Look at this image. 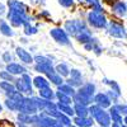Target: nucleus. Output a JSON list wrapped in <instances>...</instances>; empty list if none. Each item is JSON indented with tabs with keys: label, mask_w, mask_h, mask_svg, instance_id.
Masks as SVG:
<instances>
[{
	"label": "nucleus",
	"mask_w": 127,
	"mask_h": 127,
	"mask_svg": "<svg viewBox=\"0 0 127 127\" xmlns=\"http://www.w3.org/2000/svg\"><path fill=\"white\" fill-rule=\"evenodd\" d=\"M112 6V12L114 14H117L118 17H125L127 14V5L126 3L121 1V0H118V1H116L114 4L111 5Z\"/></svg>",
	"instance_id": "17"
},
{
	"label": "nucleus",
	"mask_w": 127,
	"mask_h": 127,
	"mask_svg": "<svg viewBox=\"0 0 127 127\" xmlns=\"http://www.w3.org/2000/svg\"><path fill=\"white\" fill-rule=\"evenodd\" d=\"M47 116L52 118H57L61 114V112L57 109V103L54 102V100H47V104H46V108L43 111Z\"/></svg>",
	"instance_id": "14"
},
{
	"label": "nucleus",
	"mask_w": 127,
	"mask_h": 127,
	"mask_svg": "<svg viewBox=\"0 0 127 127\" xmlns=\"http://www.w3.org/2000/svg\"><path fill=\"white\" fill-rule=\"evenodd\" d=\"M4 112V105H3V103L1 102H0V114H1Z\"/></svg>",
	"instance_id": "49"
},
{
	"label": "nucleus",
	"mask_w": 127,
	"mask_h": 127,
	"mask_svg": "<svg viewBox=\"0 0 127 127\" xmlns=\"http://www.w3.org/2000/svg\"><path fill=\"white\" fill-rule=\"evenodd\" d=\"M38 97L43 98L46 100H55V92L51 89V87L45 88V89H39L38 90Z\"/></svg>",
	"instance_id": "24"
},
{
	"label": "nucleus",
	"mask_w": 127,
	"mask_h": 127,
	"mask_svg": "<svg viewBox=\"0 0 127 127\" xmlns=\"http://www.w3.org/2000/svg\"><path fill=\"white\" fill-rule=\"evenodd\" d=\"M92 127H94V126H92Z\"/></svg>",
	"instance_id": "54"
},
{
	"label": "nucleus",
	"mask_w": 127,
	"mask_h": 127,
	"mask_svg": "<svg viewBox=\"0 0 127 127\" xmlns=\"http://www.w3.org/2000/svg\"><path fill=\"white\" fill-rule=\"evenodd\" d=\"M72 103H76V104H83V105H87L89 107L90 104H93V98L89 97V95L84 94L79 90H76V93L74 94L72 97Z\"/></svg>",
	"instance_id": "11"
},
{
	"label": "nucleus",
	"mask_w": 127,
	"mask_h": 127,
	"mask_svg": "<svg viewBox=\"0 0 127 127\" xmlns=\"http://www.w3.org/2000/svg\"><path fill=\"white\" fill-rule=\"evenodd\" d=\"M57 120V122L59 123H61L64 127H69V126H71L72 125V118L71 117H69V116H66V114H60L59 117L56 118Z\"/></svg>",
	"instance_id": "32"
},
{
	"label": "nucleus",
	"mask_w": 127,
	"mask_h": 127,
	"mask_svg": "<svg viewBox=\"0 0 127 127\" xmlns=\"http://www.w3.org/2000/svg\"><path fill=\"white\" fill-rule=\"evenodd\" d=\"M19 113H24L28 116H33L38 113V109L36 107V103L32 97H24L19 103V108H18Z\"/></svg>",
	"instance_id": "4"
},
{
	"label": "nucleus",
	"mask_w": 127,
	"mask_h": 127,
	"mask_svg": "<svg viewBox=\"0 0 127 127\" xmlns=\"http://www.w3.org/2000/svg\"><path fill=\"white\" fill-rule=\"evenodd\" d=\"M23 27H24V33L27 36H33V34H36L38 32V28L36 26H32L31 23H26Z\"/></svg>",
	"instance_id": "34"
},
{
	"label": "nucleus",
	"mask_w": 127,
	"mask_h": 127,
	"mask_svg": "<svg viewBox=\"0 0 127 127\" xmlns=\"http://www.w3.org/2000/svg\"><path fill=\"white\" fill-rule=\"evenodd\" d=\"M123 125H126V126H127V114H126V116H123Z\"/></svg>",
	"instance_id": "51"
},
{
	"label": "nucleus",
	"mask_w": 127,
	"mask_h": 127,
	"mask_svg": "<svg viewBox=\"0 0 127 127\" xmlns=\"http://www.w3.org/2000/svg\"><path fill=\"white\" fill-rule=\"evenodd\" d=\"M69 76H71L70 79L78 81L79 84H81V85H83V75H81V71H79V70H76V69H71Z\"/></svg>",
	"instance_id": "33"
},
{
	"label": "nucleus",
	"mask_w": 127,
	"mask_h": 127,
	"mask_svg": "<svg viewBox=\"0 0 127 127\" xmlns=\"http://www.w3.org/2000/svg\"><path fill=\"white\" fill-rule=\"evenodd\" d=\"M17 127H32V126L27 125V123H19V122H17Z\"/></svg>",
	"instance_id": "45"
},
{
	"label": "nucleus",
	"mask_w": 127,
	"mask_h": 127,
	"mask_svg": "<svg viewBox=\"0 0 127 127\" xmlns=\"http://www.w3.org/2000/svg\"><path fill=\"white\" fill-rule=\"evenodd\" d=\"M108 113H109V117H111V121L114 122V123H120V125H123V116L116 109L113 105L108 108Z\"/></svg>",
	"instance_id": "19"
},
{
	"label": "nucleus",
	"mask_w": 127,
	"mask_h": 127,
	"mask_svg": "<svg viewBox=\"0 0 127 127\" xmlns=\"http://www.w3.org/2000/svg\"><path fill=\"white\" fill-rule=\"evenodd\" d=\"M0 79L4 80V81H14L15 80L14 75H12V74H10L9 71H6V70L0 71Z\"/></svg>",
	"instance_id": "36"
},
{
	"label": "nucleus",
	"mask_w": 127,
	"mask_h": 127,
	"mask_svg": "<svg viewBox=\"0 0 127 127\" xmlns=\"http://www.w3.org/2000/svg\"><path fill=\"white\" fill-rule=\"evenodd\" d=\"M88 19V23L93 27V28H97V29H102L105 28L108 24V20L105 18L103 12H95V10H90L87 15Z\"/></svg>",
	"instance_id": "3"
},
{
	"label": "nucleus",
	"mask_w": 127,
	"mask_h": 127,
	"mask_svg": "<svg viewBox=\"0 0 127 127\" xmlns=\"http://www.w3.org/2000/svg\"><path fill=\"white\" fill-rule=\"evenodd\" d=\"M8 20L10 22L13 27H22L24 26L26 23H32V20L33 18L29 17L28 14L27 15H23V14H19V13H15V12H12V10H9L8 12Z\"/></svg>",
	"instance_id": "5"
},
{
	"label": "nucleus",
	"mask_w": 127,
	"mask_h": 127,
	"mask_svg": "<svg viewBox=\"0 0 127 127\" xmlns=\"http://www.w3.org/2000/svg\"><path fill=\"white\" fill-rule=\"evenodd\" d=\"M0 127H17V126L10 123V121L8 120H0Z\"/></svg>",
	"instance_id": "41"
},
{
	"label": "nucleus",
	"mask_w": 127,
	"mask_h": 127,
	"mask_svg": "<svg viewBox=\"0 0 127 127\" xmlns=\"http://www.w3.org/2000/svg\"><path fill=\"white\" fill-rule=\"evenodd\" d=\"M3 60H4L6 64H9V62H12V60H13V56L10 55V52H5V54L3 55Z\"/></svg>",
	"instance_id": "42"
},
{
	"label": "nucleus",
	"mask_w": 127,
	"mask_h": 127,
	"mask_svg": "<svg viewBox=\"0 0 127 127\" xmlns=\"http://www.w3.org/2000/svg\"><path fill=\"white\" fill-rule=\"evenodd\" d=\"M69 127H78V126H75V125L72 123V125H71V126H69Z\"/></svg>",
	"instance_id": "52"
},
{
	"label": "nucleus",
	"mask_w": 127,
	"mask_h": 127,
	"mask_svg": "<svg viewBox=\"0 0 127 127\" xmlns=\"http://www.w3.org/2000/svg\"><path fill=\"white\" fill-rule=\"evenodd\" d=\"M104 3H107V4H109V5H112V4H114L116 1H118V0H103Z\"/></svg>",
	"instance_id": "46"
},
{
	"label": "nucleus",
	"mask_w": 127,
	"mask_h": 127,
	"mask_svg": "<svg viewBox=\"0 0 127 127\" xmlns=\"http://www.w3.org/2000/svg\"><path fill=\"white\" fill-rule=\"evenodd\" d=\"M6 71H9L12 75L14 76H20V75H23V74L27 72V69L22 65V64H18V62H9L6 64Z\"/></svg>",
	"instance_id": "12"
},
{
	"label": "nucleus",
	"mask_w": 127,
	"mask_h": 127,
	"mask_svg": "<svg viewBox=\"0 0 127 127\" xmlns=\"http://www.w3.org/2000/svg\"><path fill=\"white\" fill-rule=\"evenodd\" d=\"M15 54H17L18 59L20 60V62L24 64V65H31V64L33 62V56H32L27 50H24L22 47H17Z\"/></svg>",
	"instance_id": "13"
},
{
	"label": "nucleus",
	"mask_w": 127,
	"mask_h": 127,
	"mask_svg": "<svg viewBox=\"0 0 127 127\" xmlns=\"http://www.w3.org/2000/svg\"><path fill=\"white\" fill-rule=\"evenodd\" d=\"M55 99L57 100V103H64V104H72V98L69 95L64 94L59 90L55 92Z\"/></svg>",
	"instance_id": "29"
},
{
	"label": "nucleus",
	"mask_w": 127,
	"mask_h": 127,
	"mask_svg": "<svg viewBox=\"0 0 127 127\" xmlns=\"http://www.w3.org/2000/svg\"><path fill=\"white\" fill-rule=\"evenodd\" d=\"M59 4L64 8H71L74 5V0H59Z\"/></svg>",
	"instance_id": "39"
},
{
	"label": "nucleus",
	"mask_w": 127,
	"mask_h": 127,
	"mask_svg": "<svg viewBox=\"0 0 127 127\" xmlns=\"http://www.w3.org/2000/svg\"><path fill=\"white\" fill-rule=\"evenodd\" d=\"M72 123L78 127H92L94 125V120L88 116V117H72Z\"/></svg>",
	"instance_id": "15"
},
{
	"label": "nucleus",
	"mask_w": 127,
	"mask_h": 127,
	"mask_svg": "<svg viewBox=\"0 0 127 127\" xmlns=\"http://www.w3.org/2000/svg\"><path fill=\"white\" fill-rule=\"evenodd\" d=\"M50 34L51 37L54 38L59 45L61 46H69L70 45V38H69V34L66 33V31L64 29V28H52L50 31Z\"/></svg>",
	"instance_id": "7"
},
{
	"label": "nucleus",
	"mask_w": 127,
	"mask_h": 127,
	"mask_svg": "<svg viewBox=\"0 0 127 127\" xmlns=\"http://www.w3.org/2000/svg\"><path fill=\"white\" fill-rule=\"evenodd\" d=\"M57 90L59 92H61V93H64V94H66V95H69V97H74V94L76 93V89L75 88H72L71 85H69V84H66V83H62L61 85H59L57 87Z\"/></svg>",
	"instance_id": "27"
},
{
	"label": "nucleus",
	"mask_w": 127,
	"mask_h": 127,
	"mask_svg": "<svg viewBox=\"0 0 127 127\" xmlns=\"http://www.w3.org/2000/svg\"><path fill=\"white\" fill-rule=\"evenodd\" d=\"M32 84H33V87H34L36 89H38V90L50 87L48 79H47L46 76H43V75H38V76L33 78V79H32Z\"/></svg>",
	"instance_id": "16"
},
{
	"label": "nucleus",
	"mask_w": 127,
	"mask_h": 127,
	"mask_svg": "<svg viewBox=\"0 0 127 127\" xmlns=\"http://www.w3.org/2000/svg\"><path fill=\"white\" fill-rule=\"evenodd\" d=\"M8 6H9V10H12V12L23 14V15L28 14L27 5L24 3H22L20 0H8Z\"/></svg>",
	"instance_id": "10"
},
{
	"label": "nucleus",
	"mask_w": 127,
	"mask_h": 127,
	"mask_svg": "<svg viewBox=\"0 0 127 127\" xmlns=\"http://www.w3.org/2000/svg\"><path fill=\"white\" fill-rule=\"evenodd\" d=\"M14 88L17 92L22 93L26 97H32L33 95V84H32V78L29 74H23L20 78L14 80Z\"/></svg>",
	"instance_id": "2"
},
{
	"label": "nucleus",
	"mask_w": 127,
	"mask_h": 127,
	"mask_svg": "<svg viewBox=\"0 0 127 127\" xmlns=\"http://www.w3.org/2000/svg\"><path fill=\"white\" fill-rule=\"evenodd\" d=\"M52 127H64V126H62L61 123H59V122H57V120H56V123H55L54 126H52Z\"/></svg>",
	"instance_id": "50"
},
{
	"label": "nucleus",
	"mask_w": 127,
	"mask_h": 127,
	"mask_svg": "<svg viewBox=\"0 0 127 127\" xmlns=\"http://www.w3.org/2000/svg\"><path fill=\"white\" fill-rule=\"evenodd\" d=\"M19 103L18 100L13 99V98H5L4 100V108L8 109L9 112H18V108H19Z\"/></svg>",
	"instance_id": "23"
},
{
	"label": "nucleus",
	"mask_w": 127,
	"mask_h": 127,
	"mask_svg": "<svg viewBox=\"0 0 127 127\" xmlns=\"http://www.w3.org/2000/svg\"><path fill=\"white\" fill-rule=\"evenodd\" d=\"M88 5H90L92 6V9H94V8H97V6H100V1L99 0H84Z\"/></svg>",
	"instance_id": "40"
},
{
	"label": "nucleus",
	"mask_w": 127,
	"mask_h": 127,
	"mask_svg": "<svg viewBox=\"0 0 127 127\" xmlns=\"http://www.w3.org/2000/svg\"><path fill=\"white\" fill-rule=\"evenodd\" d=\"M33 62H36V64H52V61H51L48 57L41 56V55L34 56V57H33Z\"/></svg>",
	"instance_id": "37"
},
{
	"label": "nucleus",
	"mask_w": 127,
	"mask_h": 127,
	"mask_svg": "<svg viewBox=\"0 0 127 127\" xmlns=\"http://www.w3.org/2000/svg\"><path fill=\"white\" fill-rule=\"evenodd\" d=\"M109 127H122V125H120V123H114V122H112V125H111Z\"/></svg>",
	"instance_id": "48"
},
{
	"label": "nucleus",
	"mask_w": 127,
	"mask_h": 127,
	"mask_svg": "<svg viewBox=\"0 0 127 127\" xmlns=\"http://www.w3.org/2000/svg\"><path fill=\"white\" fill-rule=\"evenodd\" d=\"M0 33L6 36V37H13L14 36V32H13V28L10 27L4 19H0Z\"/></svg>",
	"instance_id": "25"
},
{
	"label": "nucleus",
	"mask_w": 127,
	"mask_h": 127,
	"mask_svg": "<svg viewBox=\"0 0 127 127\" xmlns=\"http://www.w3.org/2000/svg\"><path fill=\"white\" fill-rule=\"evenodd\" d=\"M98 127H99V126H98Z\"/></svg>",
	"instance_id": "55"
},
{
	"label": "nucleus",
	"mask_w": 127,
	"mask_h": 127,
	"mask_svg": "<svg viewBox=\"0 0 127 127\" xmlns=\"http://www.w3.org/2000/svg\"><path fill=\"white\" fill-rule=\"evenodd\" d=\"M46 78L48 79V81H50V84H54V85H56V87H59V85H61L62 83H65L64 81V79L59 75V74L55 71V69L52 70V71H50L47 75H46Z\"/></svg>",
	"instance_id": "20"
},
{
	"label": "nucleus",
	"mask_w": 127,
	"mask_h": 127,
	"mask_svg": "<svg viewBox=\"0 0 127 127\" xmlns=\"http://www.w3.org/2000/svg\"><path fill=\"white\" fill-rule=\"evenodd\" d=\"M55 67L52 66V64H36L34 65V70L39 74H43V75H47L50 71H52Z\"/></svg>",
	"instance_id": "26"
},
{
	"label": "nucleus",
	"mask_w": 127,
	"mask_h": 127,
	"mask_svg": "<svg viewBox=\"0 0 127 127\" xmlns=\"http://www.w3.org/2000/svg\"><path fill=\"white\" fill-rule=\"evenodd\" d=\"M93 103L97 104L98 107L103 108V109H108L112 105V100L109 99V97L107 95V93H95L93 97Z\"/></svg>",
	"instance_id": "8"
},
{
	"label": "nucleus",
	"mask_w": 127,
	"mask_h": 127,
	"mask_svg": "<svg viewBox=\"0 0 127 127\" xmlns=\"http://www.w3.org/2000/svg\"><path fill=\"white\" fill-rule=\"evenodd\" d=\"M17 122L29 125V123H31V116L24 114V113H19V112H18V113H17Z\"/></svg>",
	"instance_id": "35"
},
{
	"label": "nucleus",
	"mask_w": 127,
	"mask_h": 127,
	"mask_svg": "<svg viewBox=\"0 0 127 127\" xmlns=\"http://www.w3.org/2000/svg\"><path fill=\"white\" fill-rule=\"evenodd\" d=\"M88 28L87 24L83 22V20H79V19H72V20H67L65 23V29L67 34H71L72 37H75L79 32H81L83 29Z\"/></svg>",
	"instance_id": "6"
},
{
	"label": "nucleus",
	"mask_w": 127,
	"mask_h": 127,
	"mask_svg": "<svg viewBox=\"0 0 127 127\" xmlns=\"http://www.w3.org/2000/svg\"><path fill=\"white\" fill-rule=\"evenodd\" d=\"M57 103V102H56ZM57 109L62 113V114H66L69 117H75V113H74V108H72V104H64V103H57Z\"/></svg>",
	"instance_id": "22"
},
{
	"label": "nucleus",
	"mask_w": 127,
	"mask_h": 127,
	"mask_svg": "<svg viewBox=\"0 0 127 127\" xmlns=\"http://www.w3.org/2000/svg\"><path fill=\"white\" fill-rule=\"evenodd\" d=\"M72 108H74L75 117H88V116H89V109H88L87 105L72 103Z\"/></svg>",
	"instance_id": "18"
},
{
	"label": "nucleus",
	"mask_w": 127,
	"mask_h": 127,
	"mask_svg": "<svg viewBox=\"0 0 127 127\" xmlns=\"http://www.w3.org/2000/svg\"><path fill=\"white\" fill-rule=\"evenodd\" d=\"M32 3H34V4H43L45 0H32Z\"/></svg>",
	"instance_id": "47"
},
{
	"label": "nucleus",
	"mask_w": 127,
	"mask_h": 127,
	"mask_svg": "<svg viewBox=\"0 0 127 127\" xmlns=\"http://www.w3.org/2000/svg\"><path fill=\"white\" fill-rule=\"evenodd\" d=\"M122 127H127V126H126V125H122Z\"/></svg>",
	"instance_id": "53"
},
{
	"label": "nucleus",
	"mask_w": 127,
	"mask_h": 127,
	"mask_svg": "<svg viewBox=\"0 0 127 127\" xmlns=\"http://www.w3.org/2000/svg\"><path fill=\"white\" fill-rule=\"evenodd\" d=\"M113 107L117 109L122 116H126L127 114V104H121V103H116V104H112Z\"/></svg>",
	"instance_id": "38"
},
{
	"label": "nucleus",
	"mask_w": 127,
	"mask_h": 127,
	"mask_svg": "<svg viewBox=\"0 0 127 127\" xmlns=\"http://www.w3.org/2000/svg\"><path fill=\"white\" fill-rule=\"evenodd\" d=\"M88 109H89V116L94 120V123H97L99 127H109L112 125L109 113L107 109H103L94 103L89 105Z\"/></svg>",
	"instance_id": "1"
},
{
	"label": "nucleus",
	"mask_w": 127,
	"mask_h": 127,
	"mask_svg": "<svg viewBox=\"0 0 127 127\" xmlns=\"http://www.w3.org/2000/svg\"><path fill=\"white\" fill-rule=\"evenodd\" d=\"M5 13V5L4 4H0V17Z\"/></svg>",
	"instance_id": "44"
},
{
	"label": "nucleus",
	"mask_w": 127,
	"mask_h": 127,
	"mask_svg": "<svg viewBox=\"0 0 127 127\" xmlns=\"http://www.w3.org/2000/svg\"><path fill=\"white\" fill-rule=\"evenodd\" d=\"M39 17L41 18H45V17H50V13L46 12V10H42V12L39 13Z\"/></svg>",
	"instance_id": "43"
},
{
	"label": "nucleus",
	"mask_w": 127,
	"mask_h": 127,
	"mask_svg": "<svg viewBox=\"0 0 127 127\" xmlns=\"http://www.w3.org/2000/svg\"><path fill=\"white\" fill-rule=\"evenodd\" d=\"M32 98H33L34 103H36V107L38 109V112H43L45 108H46V104H47V100L38 97V95H32Z\"/></svg>",
	"instance_id": "30"
},
{
	"label": "nucleus",
	"mask_w": 127,
	"mask_h": 127,
	"mask_svg": "<svg viewBox=\"0 0 127 127\" xmlns=\"http://www.w3.org/2000/svg\"><path fill=\"white\" fill-rule=\"evenodd\" d=\"M76 90H79V92H81V93H84V94H87V95H89V97H94V94H95V92H97V89H95V85L93 83H85V84H83V85L80 87V88H78Z\"/></svg>",
	"instance_id": "21"
},
{
	"label": "nucleus",
	"mask_w": 127,
	"mask_h": 127,
	"mask_svg": "<svg viewBox=\"0 0 127 127\" xmlns=\"http://www.w3.org/2000/svg\"><path fill=\"white\" fill-rule=\"evenodd\" d=\"M0 89L5 93V95H8L9 93H12V92L15 90L14 84H13L12 81H4V80L0 81Z\"/></svg>",
	"instance_id": "31"
},
{
	"label": "nucleus",
	"mask_w": 127,
	"mask_h": 127,
	"mask_svg": "<svg viewBox=\"0 0 127 127\" xmlns=\"http://www.w3.org/2000/svg\"><path fill=\"white\" fill-rule=\"evenodd\" d=\"M55 71L59 74L61 78H67L70 75V69H69V66L66 65L65 62H60L59 65L55 67Z\"/></svg>",
	"instance_id": "28"
},
{
	"label": "nucleus",
	"mask_w": 127,
	"mask_h": 127,
	"mask_svg": "<svg viewBox=\"0 0 127 127\" xmlns=\"http://www.w3.org/2000/svg\"><path fill=\"white\" fill-rule=\"evenodd\" d=\"M107 26H108V33L112 37H116V38H126L127 37V32L123 26L114 23V22H109Z\"/></svg>",
	"instance_id": "9"
}]
</instances>
